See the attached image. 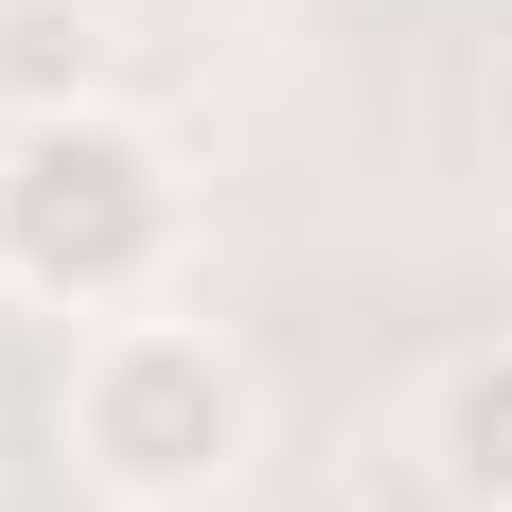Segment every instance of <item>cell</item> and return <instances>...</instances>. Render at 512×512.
<instances>
[{
    "mask_svg": "<svg viewBox=\"0 0 512 512\" xmlns=\"http://www.w3.org/2000/svg\"><path fill=\"white\" fill-rule=\"evenodd\" d=\"M53 424H71V477H89V495L195 512L212 477L248 460V371H230L212 318H89V354H71Z\"/></svg>",
    "mask_w": 512,
    "mask_h": 512,
    "instance_id": "obj_2",
    "label": "cell"
},
{
    "mask_svg": "<svg viewBox=\"0 0 512 512\" xmlns=\"http://www.w3.org/2000/svg\"><path fill=\"white\" fill-rule=\"evenodd\" d=\"M442 477H460L477 512H512V336L442 371Z\"/></svg>",
    "mask_w": 512,
    "mask_h": 512,
    "instance_id": "obj_4",
    "label": "cell"
},
{
    "mask_svg": "<svg viewBox=\"0 0 512 512\" xmlns=\"http://www.w3.org/2000/svg\"><path fill=\"white\" fill-rule=\"evenodd\" d=\"M89 71H106L89 0H0V124H18V106H89Z\"/></svg>",
    "mask_w": 512,
    "mask_h": 512,
    "instance_id": "obj_3",
    "label": "cell"
},
{
    "mask_svg": "<svg viewBox=\"0 0 512 512\" xmlns=\"http://www.w3.org/2000/svg\"><path fill=\"white\" fill-rule=\"evenodd\" d=\"M177 265V159L124 106H18L0 124V283L53 318H142Z\"/></svg>",
    "mask_w": 512,
    "mask_h": 512,
    "instance_id": "obj_1",
    "label": "cell"
}]
</instances>
